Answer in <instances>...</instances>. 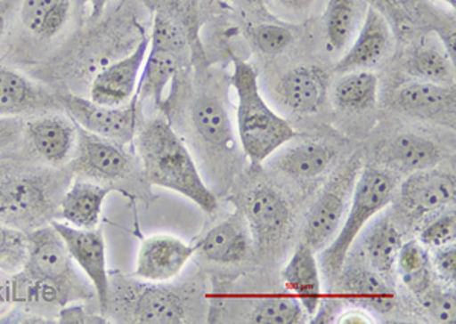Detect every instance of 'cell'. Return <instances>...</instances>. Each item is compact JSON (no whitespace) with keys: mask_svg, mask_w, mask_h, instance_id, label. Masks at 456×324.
Instances as JSON below:
<instances>
[{"mask_svg":"<svg viewBox=\"0 0 456 324\" xmlns=\"http://www.w3.org/2000/svg\"><path fill=\"white\" fill-rule=\"evenodd\" d=\"M72 180L68 166H47L20 150L0 158V223L27 235L51 224Z\"/></svg>","mask_w":456,"mask_h":324,"instance_id":"1","label":"cell"},{"mask_svg":"<svg viewBox=\"0 0 456 324\" xmlns=\"http://www.w3.org/2000/svg\"><path fill=\"white\" fill-rule=\"evenodd\" d=\"M134 151L146 184L167 189L213 214L218 198L202 180L192 154L165 117L143 122L135 133Z\"/></svg>","mask_w":456,"mask_h":324,"instance_id":"2","label":"cell"},{"mask_svg":"<svg viewBox=\"0 0 456 324\" xmlns=\"http://www.w3.org/2000/svg\"><path fill=\"white\" fill-rule=\"evenodd\" d=\"M79 28L77 0H19L10 47L2 61L19 69L42 64Z\"/></svg>","mask_w":456,"mask_h":324,"instance_id":"3","label":"cell"},{"mask_svg":"<svg viewBox=\"0 0 456 324\" xmlns=\"http://www.w3.org/2000/svg\"><path fill=\"white\" fill-rule=\"evenodd\" d=\"M232 87L238 98L236 128L240 147L253 166H262L279 148L296 139L297 131L264 100L257 72L244 60L233 58Z\"/></svg>","mask_w":456,"mask_h":324,"instance_id":"4","label":"cell"},{"mask_svg":"<svg viewBox=\"0 0 456 324\" xmlns=\"http://www.w3.org/2000/svg\"><path fill=\"white\" fill-rule=\"evenodd\" d=\"M399 182L388 167L367 166L361 169L353 190L347 215L329 246L322 251L320 270L330 282H335L348 259L353 244L376 215L387 209L397 194Z\"/></svg>","mask_w":456,"mask_h":324,"instance_id":"5","label":"cell"},{"mask_svg":"<svg viewBox=\"0 0 456 324\" xmlns=\"http://www.w3.org/2000/svg\"><path fill=\"white\" fill-rule=\"evenodd\" d=\"M27 261L19 274L57 297L62 306L96 298L92 283L73 262L68 247L53 224L27 235Z\"/></svg>","mask_w":456,"mask_h":324,"instance_id":"6","label":"cell"},{"mask_svg":"<svg viewBox=\"0 0 456 324\" xmlns=\"http://www.w3.org/2000/svg\"><path fill=\"white\" fill-rule=\"evenodd\" d=\"M102 315L119 323L182 324L187 304L180 289L169 282H145L110 272L109 302Z\"/></svg>","mask_w":456,"mask_h":324,"instance_id":"7","label":"cell"},{"mask_svg":"<svg viewBox=\"0 0 456 324\" xmlns=\"http://www.w3.org/2000/svg\"><path fill=\"white\" fill-rule=\"evenodd\" d=\"M131 145L96 136L78 126V142L68 167L73 177L90 180L111 190L125 192V184L142 175L141 163Z\"/></svg>","mask_w":456,"mask_h":324,"instance_id":"8","label":"cell"},{"mask_svg":"<svg viewBox=\"0 0 456 324\" xmlns=\"http://www.w3.org/2000/svg\"><path fill=\"white\" fill-rule=\"evenodd\" d=\"M362 169V158L354 154L330 175L307 212L303 244L316 255L335 239L352 203L353 190Z\"/></svg>","mask_w":456,"mask_h":324,"instance_id":"9","label":"cell"},{"mask_svg":"<svg viewBox=\"0 0 456 324\" xmlns=\"http://www.w3.org/2000/svg\"><path fill=\"white\" fill-rule=\"evenodd\" d=\"M57 94L62 111L83 130L133 145L135 133L141 126V102L137 96L126 104L110 107L96 104L84 94L70 92H57Z\"/></svg>","mask_w":456,"mask_h":324,"instance_id":"10","label":"cell"},{"mask_svg":"<svg viewBox=\"0 0 456 324\" xmlns=\"http://www.w3.org/2000/svg\"><path fill=\"white\" fill-rule=\"evenodd\" d=\"M78 142V126L64 111L23 117L20 151L47 166H68Z\"/></svg>","mask_w":456,"mask_h":324,"instance_id":"11","label":"cell"},{"mask_svg":"<svg viewBox=\"0 0 456 324\" xmlns=\"http://www.w3.org/2000/svg\"><path fill=\"white\" fill-rule=\"evenodd\" d=\"M47 111H62L57 92L23 69L0 61V117H29Z\"/></svg>","mask_w":456,"mask_h":324,"instance_id":"12","label":"cell"},{"mask_svg":"<svg viewBox=\"0 0 456 324\" xmlns=\"http://www.w3.org/2000/svg\"><path fill=\"white\" fill-rule=\"evenodd\" d=\"M51 224L61 236L68 247L77 267L92 283L99 312H104L110 293V271L107 267V251H105L104 233L101 229H77L72 225L64 224L61 221H53Z\"/></svg>","mask_w":456,"mask_h":324,"instance_id":"13","label":"cell"},{"mask_svg":"<svg viewBox=\"0 0 456 324\" xmlns=\"http://www.w3.org/2000/svg\"><path fill=\"white\" fill-rule=\"evenodd\" d=\"M150 51V37H142L128 55L118 58L94 75L88 98L101 105H124L135 96L142 69Z\"/></svg>","mask_w":456,"mask_h":324,"instance_id":"14","label":"cell"},{"mask_svg":"<svg viewBox=\"0 0 456 324\" xmlns=\"http://www.w3.org/2000/svg\"><path fill=\"white\" fill-rule=\"evenodd\" d=\"M395 198L402 209L415 218L441 212L455 204V174L438 167L410 174L397 188Z\"/></svg>","mask_w":456,"mask_h":324,"instance_id":"15","label":"cell"},{"mask_svg":"<svg viewBox=\"0 0 456 324\" xmlns=\"http://www.w3.org/2000/svg\"><path fill=\"white\" fill-rule=\"evenodd\" d=\"M195 255V244L178 236L159 233L142 241L135 259L134 278L145 282L171 283Z\"/></svg>","mask_w":456,"mask_h":324,"instance_id":"16","label":"cell"},{"mask_svg":"<svg viewBox=\"0 0 456 324\" xmlns=\"http://www.w3.org/2000/svg\"><path fill=\"white\" fill-rule=\"evenodd\" d=\"M393 107L403 115L432 122L438 126H455V85L411 81L395 93Z\"/></svg>","mask_w":456,"mask_h":324,"instance_id":"17","label":"cell"},{"mask_svg":"<svg viewBox=\"0 0 456 324\" xmlns=\"http://www.w3.org/2000/svg\"><path fill=\"white\" fill-rule=\"evenodd\" d=\"M244 215L255 246H274L283 239L290 224L289 204L271 186L260 184L249 190L244 201Z\"/></svg>","mask_w":456,"mask_h":324,"instance_id":"18","label":"cell"},{"mask_svg":"<svg viewBox=\"0 0 456 324\" xmlns=\"http://www.w3.org/2000/svg\"><path fill=\"white\" fill-rule=\"evenodd\" d=\"M393 47V31L384 14L370 5L363 17L358 36L352 46L344 53L337 66V74H347L353 70H370L378 66Z\"/></svg>","mask_w":456,"mask_h":324,"instance_id":"19","label":"cell"},{"mask_svg":"<svg viewBox=\"0 0 456 324\" xmlns=\"http://www.w3.org/2000/svg\"><path fill=\"white\" fill-rule=\"evenodd\" d=\"M253 247L255 239L247 220L244 215L236 212L206 231L195 242V253L213 263L233 265L247 261Z\"/></svg>","mask_w":456,"mask_h":324,"instance_id":"20","label":"cell"},{"mask_svg":"<svg viewBox=\"0 0 456 324\" xmlns=\"http://www.w3.org/2000/svg\"><path fill=\"white\" fill-rule=\"evenodd\" d=\"M330 75L320 66L292 69L277 84L281 104L297 115H314L326 104Z\"/></svg>","mask_w":456,"mask_h":324,"instance_id":"21","label":"cell"},{"mask_svg":"<svg viewBox=\"0 0 456 324\" xmlns=\"http://www.w3.org/2000/svg\"><path fill=\"white\" fill-rule=\"evenodd\" d=\"M337 158V150L326 142L306 141L290 147L279 148L265 163L275 171L289 178L309 180L316 178L330 169Z\"/></svg>","mask_w":456,"mask_h":324,"instance_id":"22","label":"cell"},{"mask_svg":"<svg viewBox=\"0 0 456 324\" xmlns=\"http://www.w3.org/2000/svg\"><path fill=\"white\" fill-rule=\"evenodd\" d=\"M341 296L358 308L373 311L376 314H387L397 304L393 282L380 276L371 268L354 267L339 274Z\"/></svg>","mask_w":456,"mask_h":324,"instance_id":"23","label":"cell"},{"mask_svg":"<svg viewBox=\"0 0 456 324\" xmlns=\"http://www.w3.org/2000/svg\"><path fill=\"white\" fill-rule=\"evenodd\" d=\"M286 291L305 308L309 319L322 304V270L315 251L301 242L281 272Z\"/></svg>","mask_w":456,"mask_h":324,"instance_id":"24","label":"cell"},{"mask_svg":"<svg viewBox=\"0 0 456 324\" xmlns=\"http://www.w3.org/2000/svg\"><path fill=\"white\" fill-rule=\"evenodd\" d=\"M111 189L90 180L73 177L62 195L57 221L77 229H98L102 216V206Z\"/></svg>","mask_w":456,"mask_h":324,"instance_id":"25","label":"cell"},{"mask_svg":"<svg viewBox=\"0 0 456 324\" xmlns=\"http://www.w3.org/2000/svg\"><path fill=\"white\" fill-rule=\"evenodd\" d=\"M191 122L198 136L208 145L221 150L233 148V122L218 94H200L191 109Z\"/></svg>","mask_w":456,"mask_h":324,"instance_id":"26","label":"cell"},{"mask_svg":"<svg viewBox=\"0 0 456 324\" xmlns=\"http://www.w3.org/2000/svg\"><path fill=\"white\" fill-rule=\"evenodd\" d=\"M441 158L443 154L436 142L414 133L395 136L382 151V160L387 166L406 174L436 167Z\"/></svg>","mask_w":456,"mask_h":324,"instance_id":"27","label":"cell"},{"mask_svg":"<svg viewBox=\"0 0 456 324\" xmlns=\"http://www.w3.org/2000/svg\"><path fill=\"white\" fill-rule=\"evenodd\" d=\"M402 244V233L395 223L387 216H380L363 236V256L371 270L391 280Z\"/></svg>","mask_w":456,"mask_h":324,"instance_id":"28","label":"cell"},{"mask_svg":"<svg viewBox=\"0 0 456 324\" xmlns=\"http://www.w3.org/2000/svg\"><path fill=\"white\" fill-rule=\"evenodd\" d=\"M406 72L417 81L455 85V63L438 40H425L406 60Z\"/></svg>","mask_w":456,"mask_h":324,"instance_id":"29","label":"cell"},{"mask_svg":"<svg viewBox=\"0 0 456 324\" xmlns=\"http://www.w3.org/2000/svg\"><path fill=\"white\" fill-rule=\"evenodd\" d=\"M178 58L180 55L175 53L152 51V49L148 51L137 92H135L139 102L143 100H152L157 107L165 109L167 102V92L178 72Z\"/></svg>","mask_w":456,"mask_h":324,"instance_id":"30","label":"cell"},{"mask_svg":"<svg viewBox=\"0 0 456 324\" xmlns=\"http://www.w3.org/2000/svg\"><path fill=\"white\" fill-rule=\"evenodd\" d=\"M379 78L371 70L342 74L333 87V104L347 113L371 110L378 104Z\"/></svg>","mask_w":456,"mask_h":324,"instance_id":"31","label":"cell"},{"mask_svg":"<svg viewBox=\"0 0 456 324\" xmlns=\"http://www.w3.org/2000/svg\"><path fill=\"white\" fill-rule=\"evenodd\" d=\"M395 272L399 274L404 287L415 297H419L436 279L430 261L429 248L415 239L403 242L395 261Z\"/></svg>","mask_w":456,"mask_h":324,"instance_id":"32","label":"cell"},{"mask_svg":"<svg viewBox=\"0 0 456 324\" xmlns=\"http://www.w3.org/2000/svg\"><path fill=\"white\" fill-rule=\"evenodd\" d=\"M362 0H329L324 14L327 49L337 53L347 46L361 27Z\"/></svg>","mask_w":456,"mask_h":324,"instance_id":"33","label":"cell"},{"mask_svg":"<svg viewBox=\"0 0 456 324\" xmlns=\"http://www.w3.org/2000/svg\"><path fill=\"white\" fill-rule=\"evenodd\" d=\"M309 315L294 296L270 294L259 298L248 321L253 324H301L306 323Z\"/></svg>","mask_w":456,"mask_h":324,"instance_id":"34","label":"cell"},{"mask_svg":"<svg viewBox=\"0 0 456 324\" xmlns=\"http://www.w3.org/2000/svg\"><path fill=\"white\" fill-rule=\"evenodd\" d=\"M187 47L186 32L180 21L165 11H157L150 36V49L180 55Z\"/></svg>","mask_w":456,"mask_h":324,"instance_id":"35","label":"cell"},{"mask_svg":"<svg viewBox=\"0 0 456 324\" xmlns=\"http://www.w3.org/2000/svg\"><path fill=\"white\" fill-rule=\"evenodd\" d=\"M417 298L430 321L438 324L455 323L456 296L455 289L451 285L443 287L434 282Z\"/></svg>","mask_w":456,"mask_h":324,"instance_id":"36","label":"cell"},{"mask_svg":"<svg viewBox=\"0 0 456 324\" xmlns=\"http://www.w3.org/2000/svg\"><path fill=\"white\" fill-rule=\"evenodd\" d=\"M27 233L0 223V272L16 274L27 261Z\"/></svg>","mask_w":456,"mask_h":324,"instance_id":"37","label":"cell"},{"mask_svg":"<svg viewBox=\"0 0 456 324\" xmlns=\"http://www.w3.org/2000/svg\"><path fill=\"white\" fill-rule=\"evenodd\" d=\"M456 215L455 210H441L434 220H430L420 231L419 241L428 248H440L455 242Z\"/></svg>","mask_w":456,"mask_h":324,"instance_id":"38","label":"cell"},{"mask_svg":"<svg viewBox=\"0 0 456 324\" xmlns=\"http://www.w3.org/2000/svg\"><path fill=\"white\" fill-rule=\"evenodd\" d=\"M251 40L255 43L259 53L264 55H279L285 53L286 49L294 42V34L286 27L264 23L253 28Z\"/></svg>","mask_w":456,"mask_h":324,"instance_id":"39","label":"cell"},{"mask_svg":"<svg viewBox=\"0 0 456 324\" xmlns=\"http://www.w3.org/2000/svg\"><path fill=\"white\" fill-rule=\"evenodd\" d=\"M432 267L436 271V279H440L444 285H455L456 280V247L455 242L436 248L430 253Z\"/></svg>","mask_w":456,"mask_h":324,"instance_id":"40","label":"cell"},{"mask_svg":"<svg viewBox=\"0 0 456 324\" xmlns=\"http://www.w3.org/2000/svg\"><path fill=\"white\" fill-rule=\"evenodd\" d=\"M57 323L60 324H88V323H109L110 320L101 312H94L90 304L86 302L66 304L58 311Z\"/></svg>","mask_w":456,"mask_h":324,"instance_id":"41","label":"cell"},{"mask_svg":"<svg viewBox=\"0 0 456 324\" xmlns=\"http://www.w3.org/2000/svg\"><path fill=\"white\" fill-rule=\"evenodd\" d=\"M23 117H0V158L20 150Z\"/></svg>","mask_w":456,"mask_h":324,"instance_id":"42","label":"cell"},{"mask_svg":"<svg viewBox=\"0 0 456 324\" xmlns=\"http://www.w3.org/2000/svg\"><path fill=\"white\" fill-rule=\"evenodd\" d=\"M19 0H0V61L10 47Z\"/></svg>","mask_w":456,"mask_h":324,"instance_id":"43","label":"cell"},{"mask_svg":"<svg viewBox=\"0 0 456 324\" xmlns=\"http://www.w3.org/2000/svg\"><path fill=\"white\" fill-rule=\"evenodd\" d=\"M118 0H77V14H78L79 27L88 21L98 20L104 16L105 11Z\"/></svg>","mask_w":456,"mask_h":324,"instance_id":"44","label":"cell"},{"mask_svg":"<svg viewBox=\"0 0 456 324\" xmlns=\"http://www.w3.org/2000/svg\"><path fill=\"white\" fill-rule=\"evenodd\" d=\"M338 319L335 323L341 324H371L376 323V320L371 319L369 311L363 308L352 309L344 314L337 315Z\"/></svg>","mask_w":456,"mask_h":324,"instance_id":"45","label":"cell"},{"mask_svg":"<svg viewBox=\"0 0 456 324\" xmlns=\"http://www.w3.org/2000/svg\"><path fill=\"white\" fill-rule=\"evenodd\" d=\"M275 2L290 12L301 14V12H307L311 10L315 0H275Z\"/></svg>","mask_w":456,"mask_h":324,"instance_id":"46","label":"cell"},{"mask_svg":"<svg viewBox=\"0 0 456 324\" xmlns=\"http://www.w3.org/2000/svg\"><path fill=\"white\" fill-rule=\"evenodd\" d=\"M233 2H238V4H242V5L255 6L259 5L262 0H233Z\"/></svg>","mask_w":456,"mask_h":324,"instance_id":"47","label":"cell"},{"mask_svg":"<svg viewBox=\"0 0 456 324\" xmlns=\"http://www.w3.org/2000/svg\"><path fill=\"white\" fill-rule=\"evenodd\" d=\"M440 2H444L447 5H451L452 8H455L456 5V0H440Z\"/></svg>","mask_w":456,"mask_h":324,"instance_id":"48","label":"cell"},{"mask_svg":"<svg viewBox=\"0 0 456 324\" xmlns=\"http://www.w3.org/2000/svg\"><path fill=\"white\" fill-rule=\"evenodd\" d=\"M380 2H384V4H389V2H393V4H395V2H399V0H380Z\"/></svg>","mask_w":456,"mask_h":324,"instance_id":"49","label":"cell"}]
</instances>
